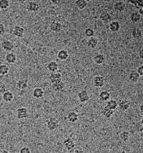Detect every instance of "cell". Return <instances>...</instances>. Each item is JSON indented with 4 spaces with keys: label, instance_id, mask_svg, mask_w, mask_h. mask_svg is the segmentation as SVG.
<instances>
[{
    "label": "cell",
    "instance_id": "1",
    "mask_svg": "<svg viewBox=\"0 0 143 153\" xmlns=\"http://www.w3.org/2000/svg\"><path fill=\"white\" fill-rule=\"evenodd\" d=\"M59 126V122L55 117H50L47 120V127L49 130H55Z\"/></svg>",
    "mask_w": 143,
    "mask_h": 153
},
{
    "label": "cell",
    "instance_id": "2",
    "mask_svg": "<svg viewBox=\"0 0 143 153\" xmlns=\"http://www.w3.org/2000/svg\"><path fill=\"white\" fill-rule=\"evenodd\" d=\"M130 107V102L127 100H119V102H117V108L121 112H125V111L129 110Z\"/></svg>",
    "mask_w": 143,
    "mask_h": 153
},
{
    "label": "cell",
    "instance_id": "3",
    "mask_svg": "<svg viewBox=\"0 0 143 153\" xmlns=\"http://www.w3.org/2000/svg\"><path fill=\"white\" fill-rule=\"evenodd\" d=\"M105 79L101 75H97L93 78V85L97 88H100L104 85Z\"/></svg>",
    "mask_w": 143,
    "mask_h": 153
},
{
    "label": "cell",
    "instance_id": "4",
    "mask_svg": "<svg viewBox=\"0 0 143 153\" xmlns=\"http://www.w3.org/2000/svg\"><path fill=\"white\" fill-rule=\"evenodd\" d=\"M26 8L29 12H36L39 10V4L37 1H31L27 3Z\"/></svg>",
    "mask_w": 143,
    "mask_h": 153
},
{
    "label": "cell",
    "instance_id": "5",
    "mask_svg": "<svg viewBox=\"0 0 143 153\" xmlns=\"http://www.w3.org/2000/svg\"><path fill=\"white\" fill-rule=\"evenodd\" d=\"M17 118L19 120L26 119L28 116V110L26 107H21L17 109Z\"/></svg>",
    "mask_w": 143,
    "mask_h": 153
},
{
    "label": "cell",
    "instance_id": "6",
    "mask_svg": "<svg viewBox=\"0 0 143 153\" xmlns=\"http://www.w3.org/2000/svg\"><path fill=\"white\" fill-rule=\"evenodd\" d=\"M1 46L4 50L8 52H10L11 51L13 50L14 47L13 43L10 40H4L3 42H1Z\"/></svg>",
    "mask_w": 143,
    "mask_h": 153
},
{
    "label": "cell",
    "instance_id": "7",
    "mask_svg": "<svg viewBox=\"0 0 143 153\" xmlns=\"http://www.w3.org/2000/svg\"><path fill=\"white\" fill-rule=\"evenodd\" d=\"M12 34L15 37L18 38H21L24 37V29L21 26H15L12 30Z\"/></svg>",
    "mask_w": 143,
    "mask_h": 153
},
{
    "label": "cell",
    "instance_id": "8",
    "mask_svg": "<svg viewBox=\"0 0 143 153\" xmlns=\"http://www.w3.org/2000/svg\"><path fill=\"white\" fill-rule=\"evenodd\" d=\"M78 99L79 101H80V102L82 103L87 102L89 101V100H90V96H89L87 91L85 90H81L78 93Z\"/></svg>",
    "mask_w": 143,
    "mask_h": 153
},
{
    "label": "cell",
    "instance_id": "9",
    "mask_svg": "<svg viewBox=\"0 0 143 153\" xmlns=\"http://www.w3.org/2000/svg\"><path fill=\"white\" fill-rule=\"evenodd\" d=\"M14 98V94L12 93L11 91L7 90L6 92H4L2 94V99L4 101L7 103L12 102L13 101Z\"/></svg>",
    "mask_w": 143,
    "mask_h": 153
},
{
    "label": "cell",
    "instance_id": "10",
    "mask_svg": "<svg viewBox=\"0 0 143 153\" xmlns=\"http://www.w3.org/2000/svg\"><path fill=\"white\" fill-rule=\"evenodd\" d=\"M63 145L65 148L67 149L68 151L72 150V149H74L75 147V143L74 142V140L72 138H67L66 140H64V141L63 142Z\"/></svg>",
    "mask_w": 143,
    "mask_h": 153
},
{
    "label": "cell",
    "instance_id": "11",
    "mask_svg": "<svg viewBox=\"0 0 143 153\" xmlns=\"http://www.w3.org/2000/svg\"><path fill=\"white\" fill-rule=\"evenodd\" d=\"M49 79L52 84L61 81V74L59 72H54L51 73L49 76Z\"/></svg>",
    "mask_w": 143,
    "mask_h": 153
},
{
    "label": "cell",
    "instance_id": "12",
    "mask_svg": "<svg viewBox=\"0 0 143 153\" xmlns=\"http://www.w3.org/2000/svg\"><path fill=\"white\" fill-rule=\"evenodd\" d=\"M50 30H51L52 32H56V33H59V32H61L62 26H61V23L59 22L54 21L50 24Z\"/></svg>",
    "mask_w": 143,
    "mask_h": 153
},
{
    "label": "cell",
    "instance_id": "13",
    "mask_svg": "<svg viewBox=\"0 0 143 153\" xmlns=\"http://www.w3.org/2000/svg\"><path fill=\"white\" fill-rule=\"evenodd\" d=\"M99 19L102 20L104 24H110L112 22L111 15L107 12H102L99 16Z\"/></svg>",
    "mask_w": 143,
    "mask_h": 153
},
{
    "label": "cell",
    "instance_id": "14",
    "mask_svg": "<svg viewBox=\"0 0 143 153\" xmlns=\"http://www.w3.org/2000/svg\"><path fill=\"white\" fill-rule=\"evenodd\" d=\"M93 60L95 64L100 65L105 62V56L102 54H97L94 56Z\"/></svg>",
    "mask_w": 143,
    "mask_h": 153
},
{
    "label": "cell",
    "instance_id": "15",
    "mask_svg": "<svg viewBox=\"0 0 143 153\" xmlns=\"http://www.w3.org/2000/svg\"><path fill=\"white\" fill-rule=\"evenodd\" d=\"M109 28L112 32H117L120 30V24L118 21H112L110 23Z\"/></svg>",
    "mask_w": 143,
    "mask_h": 153
},
{
    "label": "cell",
    "instance_id": "16",
    "mask_svg": "<svg viewBox=\"0 0 143 153\" xmlns=\"http://www.w3.org/2000/svg\"><path fill=\"white\" fill-rule=\"evenodd\" d=\"M125 4L123 1H116L114 4V10H115V12H122L123 11L125 10Z\"/></svg>",
    "mask_w": 143,
    "mask_h": 153
},
{
    "label": "cell",
    "instance_id": "17",
    "mask_svg": "<svg viewBox=\"0 0 143 153\" xmlns=\"http://www.w3.org/2000/svg\"><path fill=\"white\" fill-rule=\"evenodd\" d=\"M65 85L64 83L62 81L58 82L52 84V90L55 92H60L62 90H64Z\"/></svg>",
    "mask_w": 143,
    "mask_h": 153
},
{
    "label": "cell",
    "instance_id": "18",
    "mask_svg": "<svg viewBox=\"0 0 143 153\" xmlns=\"http://www.w3.org/2000/svg\"><path fill=\"white\" fill-rule=\"evenodd\" d=\"M32 95L34 97L37 98V99H40L44 96V90L41 89V87H36L34 89L33 92H32Z\"/></svg>",
    "mask_w": 143,
    "mask_h": 153
},
{
    "label": "cell",
    "instance_id": "19",
    "mask_svg": "<svg viewBox=\"0 0 143 153\" xmlns=\"http://www.w3.org/2000/svg\"><path fill=\"white\" fill-rule=\"evenodd\" d=\"M110 97H111V94L108 91H102L99 94V99L102 102H107L108 100H110Z\"/></svg>",
    "mask_w": 143,
    "mask_h": 153
},
{
    "label": "cell",
    "instance_id": "20",
    "mask_svg": "<svg viewBox=\"0 0 143 153\" xmlns=\"http://www.w3.org/2000/svg\"><path fill=\"white\" fill-rule=\"evenodd\" d=\"M17 88L19 90H25L28 87V80L27 79H20L17 82Z\"/></svg>",
    "mask_w": 143,
    "mask_h": 153
},
{
    "label": "cell",
    "instance_id": "21",
    "mask_svg": "<svg viewBox=\"0 0 143 153\" xmlns=\"http://www.w3.org/2000/svg\"><path fill=\"white\" fill-rule=\"evenodd\" d=\"M140 75L137 72L136 70H132L129 74V79L131 82L134 83H136L140 79Z\"/></svg>",
    "mask_w": 143,
    "mask_h": 153
},
{
    "label": "cell",
    "instance_id": "22",
    "mask_svg": "<svg viewBox=\"0 0 143 153\" xmlns=\"http://www.w3.org/2000/svg\"><path fill=\"white\" fill-rule=\"evenodd\" d=\"M5 59H6V61L8 63L13 64L17 61V56L13 52H8L7 54L6 57H5Z\"/></svg>",
    "mask_w": 143,
    "mask_h": 153
},
{
    "label": "cell",
    "instance_id": "23",
    "mask_svg": "<svg viewBox=\"0 0 143 153\" xmlns=\"http://www.w3.org/2000/svg\"><path fill=\"white\" fill-rule=\"evenodd\" d=\"M47 69L51 73H54V72H56L58 70V69H59V65H58V64L56 62L52 61L48 64Z\"/></svg>",
    "mask_w": 143,
    "mask_h": 153
},
{
    "label": "cell",
    "instance_id": "24",
    "mask_svg": "<svg viewBox=\"0 0 143 153\" xmlns=\"http://www.w3.org/2000/svg\"><path fill=\"white\" fill-rule=\"evenodd\" d=\"M98 42H99V40L97 37H92L89 38L87 41V45L90 47V48L95 49V47L97 46V45H98Z\"/></svg>",
    "mask_w": 143,
    "mask_h": 153
},
{
    "label": "cell",
    "instance_id": "25",
    "mask_svg": "<svg viewBox=\"0 0 143 153\" xmlns=\"http://www.w3.org/2000/svg\"><path fill=\"white\" fill-rule=\"evenodd\" d=\"M67 120L70 123H76V122L78 120V114L76 113L75 112H69L67 116Z\"/></svg>",
    "mask_w": 143,
    "mask_h": 153
},
{
    "label": "cell",
    "instance_id": "26",
    "mask_svg": "<svg viewBox=\"0 0 143 153\" xmlns=\"http://www.w3.org/2000/svg\"><path fill=\"white\" fill-rule=\"evenodd\" d=\"M132 36H133V38H135L136 39H138L142 37V32L141 30V29L139 28V27L134 28L133 31H132Z\"/></svg>",
    "mask_w": 143,
    "mask_h": 153
},
{
    "label": "cell",
    "instance_id": "27",
    "mask_svg": "<svg viewBox=\"0 0 143 153\" xmlns=\"http://www.w3.org/2000/svg\"><path fill=\"white\" fill-rule=\"evenodd\" d=\"M69 57V54L67 51L65 50H61L58 52L57 54V58L59 60H61V61H64V60L67 59Z\"/></svg>",
    "mask_w": 143,
    "mask_h": 153
},
{
    "label": "cell",
    "instance_id": "28",
    "mask_svg": "<svg viewBox=\"0 0 143 153\" xmlns=\"http://www.w3.org/2000/svg\"><path fill=\"white\" fill-rule=\"evenodd\" d=\"M106 107L110 110L115 111L117 108V102L115 100H109L107 102Z\"/></svg>",
    "mask_w": 143,
    "mask_h": 153
},
{
    "label": "cell",
    "instance_id": "29",
    "mask_svg": "<svg viewBox=\"0 0 143 153\" xmlns=\"http://www.w3.org/2000/svg\"><path fill=\"white\" fill-rule=\"evenodd\" d=\"M130 20H131L133 23H137L140 21L141 15L138 13V12H134L130 14Z\"/></svg>",
    "mask_w": 143,
    "mask_h": 153
},
{
    "label": "cell",
    "instance_id": "30",
    "mask_svg": "<svg viewBox=\"0 0 143 153\" xmlns=\"http://www.w3.org/2000/svg\"><path fill=\"white\" fill-rule=\"evenodd\" d=\"M114 112H115V111L110 110V109L107 107L106 106L102 110V114L106 118H110V117H112V115L114 114Z\"/></svg>",
    "mask_w": 143,
    "mask_h": 153
},
{
    "label": "cell",
    "instance_id": "31",
    "mask_svg": "<svg viewBox=\"0 0 143 153\" xmlns=\"http://www.w3.org/2000/svg\"><path fill=\"white\" fill-rule=\"evenodd\" d=\"M130 136V132H127V131H123V132H120V134H119V135L120 140H122V142H124V143H127V142L129 140Z\"/></svg>",
    "mask_w": 143,
    "mask_h": 153
},
{
    "label": "cell",
    "instance_id": "32",
    "mask_svg": "<svg viewBox=\"0 0 143 153\" xmlns=\"http://www.w3.org/2000/svg\"><path fill=\"white\" fill-rule=\"evenodd\" d=\"M10 72V69H9L8 65L6 64H1L0 65V75H7Z\"/></svg>",
    "mask_w": 143,
    "mask_h": 153
},
{
    "label": "cell",
    "instance_id": "33",
    "mask_svg": "<svg viewBox=\"0 0 143 153\" xmlns=\"http://www.w3.org/2000/svg\"><path fill=\"white\" fill-rule=\"evenodd\" d=\"M76 5L79 10H84L87 6V1L86 0H77L76 1Z\"/></svg>",
    "mask_w": 143,
    "mask_h": 153
},
{
    "label": "cell",
    "instance_id": "34",
    "mask_svg": "<svg viewBox=\"0 0 143 153\" xmlns=\"http://www.w3.org/2000/svg\"><path fill=\"white\" fill-rule=\"evenodd\" d=\"M128 2L132 4L135 7V8L138 9H142L143 7V1L142 0H135V1H128Z\"/></svg>",
    "mask_w": 143,
    "mask_h": 153
},
{
    "label": "cell",
    "instance_id": "35",
    "mask_svg": "<svg viewBox=\"0 0 143 153\" xmlns=\"http://www.w3.org/2000/svg\"><path fill=\"white\" fill-rule=\"evenodd\" d=\"M9 0H0V10H7L10 7Z\"/></svg>",
    "mask_w": 143,
    "mask_h": 153
},
{
    "label": "cell",
    "instance_id": "36",
    "mask_svg": "<svg viewBox=\"0 0 143 153\" xmlns=\"http://www.w3.org/2000/svg\"><path fill=\"white\" fill-rule=\"evenodd\" d=\"M84 34L89 38L92 37H94V34H95V31L91 28H87L85 31H84Z\"/></svg>",
    "mask_w": 143,
    "mask_h": 153
},
{
    "label": "cell",
    "instance_id": "37",
    "mask_svg": "<svg viewBox=\"0 0 143 153\" xmlns=\"http://www.w3.org/2000/svg\"><path fill=\"white\" fill-rule=\"evenodd\" d=\"M7 91V86L3 82H0V94H3Z\"/></svg>",
    "mask_w": 143,
    "mask_h": 153
},
{
    "label": "cell",
    "instance_id": "38",
    "mask_svg": "<svg viewBox=\"0 0 143 153\" xmlns=\"http://www.w3.org/2000/svg\"><path fill=\"white\" fill-rule=\"evenodd\" d=\"M19 153H31V150L28 147H23L20 149Z\"/></svg>",
    "mask_w": 143,
    "mask_h": 153
},
{
    "label": "cell",
    "instance_id": "39",
    "mask_svg": "<svg viewBox=\"0 0 143 153\" xmlns=\"http://www.w3.org/2000/svg\"><path fill=\"white\" fill-rule=\"evenodd\" d=\"M137 72L138 73L139 75L140 76H143V67L142 65H141L137 68Z\"/></svg>",
    "mask_w": 143,
    "mask_h": 153
},
{
    "label": "cell",
    "instance_id": "40",
    "mask_svg": "<svg viewBox=\"0 0 143 153\" xmlns=\"http://www.w3.org/2000/svg\"><path fill=\"white\" fill-rule=\"evenodd\" d=\"M5 32V28H4V25L3 24L0 23V36L2 35V34H4Z\"/></svg>",
    "mask_w": 143,
    "mask_h": 153
},
{
    "label": "cell",
    "instance_id": "41",
    "mask_svg": "<svg viewBox=\"0 0 143 153\" xmlns=\"http://www.w3.org/2000/svg\"><path fill=\"white\" fill-rule=\"evenodd\" d=\"M74 153H84V150H82V149L79 148V149H76V150H75V152H74Z\"/></svg>",
    "mask_w": 143,
    "mask_h": 153
},
{
    "label": "cell",
    "instance_id": "42",
    "mask_svg": "<svg viewBox=\"0 0 143 153\" xmlns=\"http://www.w3.org/2000/svg\"><path fill=\"white\" fill-rule=\"evenodd\" d=\"M1 153H10V152H9V151H7V150H3Z\"/></svg>",
    "mask_w": 143,
    "mask_h": 153
},
{
    "label": "cell",
    "instance_id": "43",
    "mask_svg": "<svg viewBox=\"0 0 143 153\" xmlns=\"http://www.w3.org/2000/svg\"><path fill=\"white\" fill-rule=\"evenodd\" d=\"M142 105H141V106H140V110H141V112H142Z\"/></svg>",
    "mask_w": 143,
    "mask_h": 153
}]
</instances>
